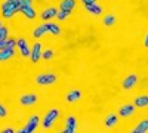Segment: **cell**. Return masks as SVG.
<instances>
[{
    "mask_svg": "<svg viewBox=\"0 0 148 133\" xmlns=\"http://www.w3.org/2000/svg\"><path fill=\"white\" fill-rule=\"evenodd\" d=\"M58 115H59V111L58 110H51L45 115V118H43V127L45 129H49V127L53 124L55 118H58Z\"/></svg>",
    "mask_w": 148,
    "mask_h": 133,
    "instance_id": "6da1fadb",
    "label": "cell"
},
{
    "mask_svg": "<svg viewBox=\"0 0 148 133\" xmlns=\"http://www.w3.org/2000/svg\"><path fill=\"white\" fill-rule=\"evenodd\" d=\"M37 84H43V86H47V84H53L56 81V76L55 74H42L36 77Z\"/></svg>",
    "mask_w": 148,
    "mask_h": 133,
    "instance_id": "7a4b0ae2",
    "label": "cell"
},
{
    "mask_svg": "<svg viewBox=\"0 0 148 133\" xmlns=\"http://www.w3.org/2000/svg\"><path fill=\"white\" fill-rule=\"evenodd\" d=\"M19 102L21 105H25V106H30L33 104L37 102V96L33 95V93H28V95H22L21 98H19Z\"/></svg>",
    "mask_w": 148,
    "mask_h": 133,
    "instance_id": "3957f363",
    "label": "cell"
},
{
    "mask_svg": "<svg viewBox=\"0 0 148 133\" xmlns=\"http://www.w3.org/2000/svg\"><path fill=\"white\" fill-rule=\"evenodd\" d=\"M16 46L19 47V52H21V55L22 56H30L31 55V52H30V49H28V43L24 40V39H19L18 42H16Z\"/></svg>",
    "mask_w": 148,
    "mask_h": 133,
    "instance_id": "277c9868",
    "label": "cell"
},
{
    "mask_svg": "<svg viewBox=\"0 0 148 133\" xmlns=\"http://www.w3.org/2000/svg\"><path fill=\"white\" fill-rule=\"evenodd\" d=\"M42 44L40 43H36L34 46H33V50H31V61L33 62H39V59H40V56H42Z\"/></svg>",
    "mask_w": 148,
    "mask_h": 133,
    "instance_id": "5b68a950",
    "label": "cell"
},
{
    "mask_svg": "<svg viewBox=\"0 0 148 133\" xmlns=\"http://www.w3.org/2000/svg\"><path fill=\"white\" fill-rule=\"evenodd\" d=\"M136 81H138V77L135 76V74H130V76H127L125 80H123L121 86L125 87V89H132L135 84H136Z\"/></svg>",
    "mask_w": 148,
    "mask_h": 133,
    "instance_id": "8992f818",
    "label": "cell"
},
{
    "mask_svg": "<svg viewBox=\"0 0 148 133\" xmlns=\"http://www.w3.org/2000/svg\"><path fill=\"white\" fill-rule=\"evenodd\" d=\"M76 127H77V120L71 115V117L67 118V127L62 132L64 133H74V132H76Z\"/></svg>",
    "mask_w": 148,
    "mask_h": 133,
    "instance_id": "52a82bcc",
    "label": "cell"
},
{
    "mask_svg": "<svg viewBox=\"0 0 148 133\" xmlns=\"http://www.w3.org/2000/svg\"><path fill=\"white\" fill-rule=\"evenodd\" d=\"M135 105H130V104H127V105H125V106H121L120 108V111H119V114L121 115V117H129V115H132L133 113H135Z\"/></svg>",
    "mask_w": 148,
    "mask_h": 133,
    "instance_id": "ba28073f",
    "label": "cell"
},
{
    "mask_svg": "<svg viewBox=\"0 0 148 133\" xmlns=\"http://www.w3.org/2000/svg\"><path fill=\"white\" fill-rule=\"evenodd\" d=\"M84 8H86L88 12H90L92 15H101L102 14V8L99 5H96V3H93V5H84Z\"/></svg>",
    "mask_w": 148,
    "mask_h": 133,
    "instance_id": "9c48e42d",
    "label": "cell"
},
{
    "mask_svg": "<svg viewBox=\"0 0 148 133\" xmlns=\"http://www.w3.org/2000/svg\"><path fill=\"white\" fill-rule=\"evenodd\" d=\"M56 14H58V10H56L55 8H46V9L43 10V14H42V18H43L45 21H47V19L56 16Z\"/></svg>",
    "mask_w": 148,
    "mask_h": 133,
    "instance_id": "30bf717a",
    "label": "cell"
},
{
    "mask_svg": "<svg viewBox=\"0 0 148 133\" xmlns=\"http://www.w3.org/2000/svg\"><path fill=\"white\" fill-rule=\"evenodd\" d=\"M130 132L132 133H145V132H148V120H142V121Z\"/></svg>",
    "mask_w": 148,
    "mask_h": 133,
    "instance_id": "8fae6325",
    "label": "cell"
},
{
    "mask_svg": "<svg viewBox=\"0 0 148 133\" xmlns=\"http://www.w3.org/2000/svg\"><path fill=\"white\" fill-rule=\"evenodd\" d=\"M80 98H82V92H80L79 89H74V90H71V92L67 95V101H68V102L79 101Z\"/></svg>",
    "mask_w": 148,
    "mask_h": 133,
    "instance_id": "7c38bea8",
    "label": "cell"
},
{
    "mask_svg": "<svg viewBox=\"0 0 148 133\" xmlns=\"http://www.w3.org/2000/svg\"><path fill=\"white\" fill-rule=\"evenodd\" d=\"M133 105L138 106V108H145V106H148V96H147V95H142V96H139V98H136Z\"/></svg>",
    "mask_w": 148,
    "mask_h": 133,
    "instance_id": "4fadbf2b",
    "label": "cell"
},
{
    "mask_svg": "<svg viewBox=\"0 0 148 133\" xmlns=\"http://www.w3.org/2000/svg\"><path fill=\"white\" fill-rule=\"evenodd\" d=\"M21 12L24 15H25L28 19H33L34 16H36V12H34V9L31 8V6H22L21 8Z\"/></svg>",
    "mask_w": 148,
    "mask_h": 133,
    "instance_id": "5bb4252c",
    "label": "cell"
},
{
    "mask_svg": "<svg viewBox=\"0 0 148 133\" xmlns=\"http://www.w3.org/2000/svg\"><path fill=\"white\" fill-rule=\"evenodd\" d=\"M46 28H47V31H49V33L53 34V35H59V34H61V28L56 25V24H53V22L46 24Z\"/></svg>",
    "mask_w": 148,
    "mask_h": 133,
    "instance_id": "9a60e30c",
    "label": "cell"
},
{
    "mask_svg": "<svg viewBox=\"0 0 148 133\" xmlns=\"http://www.w3.org/2000/svg\"><path fill=\"white\" fill-rule=\"evenodd\" d=\"M45 33H47L46 24H43V25H40V27H37V28L33 31V37L39 39V37H42V35H45Z\"/></svg>",
    "mask_w": 148,
    "mask_h": 133,
    "instance_id": "2e32d148",
    "label": "cell"
},
{
    "mask_svg": "<svg viewBox=\"0 0 148 133\" xmlns=\"http://www.w3.org/2000/svg\"><path fill=\"white\" fill-rule=\"evenodd\" d=\"M14 49H2L0 50V61H6V59L14 56Z\"/></svg>",
    "mask_w": 148,
    "mask_h": 133,
    "instance_id": "e0dca14e",
    "label": "cell"
},
{
    "mask_svg": "<svg viewBox=\"0 0 148 133\" xmlns=\"http://www.w3.org/2000/svg\"><path fill=\"white\" fill-rule=\"evenodd\" d=\"M117 121H119L117 114H110V115L107 117V120H105V126H107V127H113V126L117 124Z\"/></svg>",
    "mask_w": 148,
    "mask_h": 133,
    "instance_id": "ac0fdd59",
    "label": "cell"
},
{
    "mask_svg": "<svg viewBox=\"0 0 148 133\" xmlns=\"http://www.w3.org/2000/svg\"><path fill=\"white\" fill-rule=\"evenodd\" d=\"M74 8H76V2H74V0H62V2H61V9L73 10Z\"/></svg>",
    "mask_w": 148,
    "mask_h": 133,
    "instance_id": "d6986e66",
    "label": "cell"
},
{
    "mask_svg": "<svg viewBox=\"0 0 148 133\" xmlns=\"http://www.w3.org/2000/svg\"><path fill=\"white\" fill-rule=\"evenodd\" d=\"M36 127H37V123H34V121H30L24 129H21L19 130V133H33L34 130H36Z\"/></svg>",
    "mask_w": 148,
    "mask_h": 133,
    "instance_id": "ffe728a7",
    "label": "cell"
},
{
    "mask_svg": "<svg viewBox=\"0 0 148 133\" xmlns=\"http://www.w3.org/2000/svg\"><path fill=\"white\" fill-rule=\"evenodd\" d=\"M114 24H116V16H114L113 14L105 15V18H104V25L111 27V25H114Z\"/></svg>",
    "mask_w": 148,
    "mask_h": 133,
    "instance_id": "44dd1931",
    "label": "cell"
},
{
    "mask_svg": "<svg viewBox=\"0 0 148 133\" xmlns=\"http://www.w3.org/2000/svg\"><path fill=\"white\" fill-rule=\"evenodd\" d=\"M71 14V10H67V9H61V12H58L56 14V16H58V19L59 21H64L68 15Z\"/></svg>",
    "mask_w": 148,
    "mask_h": 133,
    "instance_id": "7402d4cb",
    "label": "cell"
},
{
    "mask_svg": "<svg viewBox=\"0 0 148 133\" xmlns=\"http://www.w3.org/2000/svg\"><path fill=\"white\" fill-rule=\"evenodd\" d=\"M8 28L6 27H2V28H0V40H6L8 39Z\"/></svg>",
    "mask_w": 148,
    "mask_h": 133,
    "instance_id": "603a6c76",
    "label": "cell"
},
{
    "mask_svg": "<svg viewBox=\"0 0 148 133\" xmlns=\"http://www.w3.org/2000/svg\"><path fill=\"white\" fill-rule=\"evenodd\" d=\"M15 46H16V42H15V40H6L5 49H14Z\"/></svg>",
    "mask_w": 148,
    "mask_h": 133,
    "instance_id": "cb8c5ba5",
    "label": "cell"
},
{
    "mask_svg": "<svg viewBox=\"0 0 148 133\" xmlns=\"http://www.w3.org/2000/svg\"><path fill=\"white\" fill-rule=\"evenodd\" d=\"M52 56H53V50H51V49L46 50V52L43 53V58H45V59H51Z\"/></svg>",
    "mask_w": 148,
    "mask_h": 133,
    "instance_id": "d4e9b609",
    "label": "cell"
},
{
    "mask_svg": "<svg viewBox=\"0 0 148 133\" xmlns=\"http://www.w3.org/2000/svg\"><path fill=\"white\" fill-rule=\"evenodd\" d=\"M6 114H8V111H6V108L0 104V117H6Z\"/></svg>",
    "mask_w": 148,
    "mask_h": 133,
    "instance_id": "484cf974",
    "label": "cell"
},
{
    "mask_svg": "<svg viewBox=\"0 0 148 133\" xmlns=\"http://www.w3.org/2000/svg\"><path fill=\"white\" fill-rule=\"evenodd\" d=\"M22 6H31V0H21Z\"/></svg>",
    "mask_w": 148,
    "mask_h": 133,
    "instance_id": "4316f807",
    "label": "cell"
},
{
    "mask_svg": "<svg viewBox=\"0 0 148 133\" xmlns=\"http://www.w3.org/2000/svg\"><path fill=\"white\" fill-rule=\"evenodd\" d=\"M83 2V5H93V3H96V0H82Z\"/></svg>",
    "mask_w": 148,
    "mask_h": 133,
    "instance_id": "83f0119b",
    "label": "cell"
},
{
    "mask_svg": "<svg viewBox=\"0 0 148 133\" xmlns=\"http://www.w3.org/2000/svg\"><path fill=\"white\" fill-rule=\"evenodd\" d=\"M14 132H15V130L12 129V127H8V129H5V130H3V133H14Z\"/></svg>",
    "mask_w": 148,
    "mask_h": 133,
    "instance_id": "f1b7e54d",
    "label": "cell"
},
{
    "mask_svg": "<svg viewBox=\"0 0 148 133\" xmlns=\"http://www.w3.org/2000/svg\"><path fill=\"white\" fill-rule=\"evenodd\" d=\"M144 44H145V47H148V33H147L145 39H144Z\"/></svg>",
    "mask_w": 148,
    "mask_h": 133,
    "instance_id": "f546056e",
    "label": "cell"
},
{
    "mask_svg": "<svg viewBox=\"0 0 148 133\" xmlns=\"http://www.w3.org/2000/svg\"><path fill=\"white\" fill-rule=\"evenodd\" d=\"M9 2H12V3H16V2H19V0H9Z\"/></svg>",
    "mask_w": 148,
    "mask_h": 133,
    "instance_id": "4dcf8cb0",
    "label": "cell"
},
{
    "mask_svg": "<svg viewBox=\"0 0 148 133\" xmlns=\"http://www.w3.org/2000/svg\"><path fill=\"white\" fill-rule=\"evenodd\" d=\"M2 27H3V25H2V22H0V28H2Z\"/></svg>",
    "mask_w": 148,
    "mask_h": 133,
    "instance_id": "1f68e13d",
    "label": "cell"
}]
</instances>
